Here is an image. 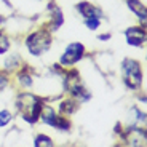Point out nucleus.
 I'll return each mask as SVG.
<instances>
[{
  "mask_svg": "<svg viewBox=\"0 0 147 147\" xmlns=\"http://www.w3.org/2000/svg\"><path fill=\"white\" fill-rule=\"evenodd\" d=\"M18 109L22 114V118L27 121V123H35L40 117V110H42V102L35 94L32 93H22L18 98Z\"/></svg>",
  "mask_w": 147,
  "mask_h": 147,
  "instance_id": "obj_1",
  "label": "nucleus"
},
{
  "mask_svg": "<svg viewBox=\"0 0 147 147\" xmlns=\"http://www.w3.org/2000/svg\"><path fill=\"white\" fill-rule=\"evenodd\" d=\"M121 77L125 82L126 88L129 90H138L142 85V69H141V63L136 59L126 58L121 63Z\"/></svg>",
  "mask_w": 147,
  "mask_h": 147,
  "instance_id": "obj_2",
  "label": "nucleus"
},
{
  "mask_svg": "<svg viewBox=\"0 0 147 147\" xmlns=\"http://www.w3.org/2000/svg\"><path fill=\"white\" fill-rule=\"evenodd\" d=\"M51 47V34L47 29H38L26 38V48L32 56H42Z\"/></svg>",
  "mask_w": 147,
  "mask_h": 147,
  "instance_id": "obj_3",
  "label": "nucleus"
},
{
  "mask_svg": "<svg viewBox=\"0 0 147 147\" xmlns=\"http://www.w3.org/2000/svg\"><path fill=\"white\" fill-rule=\"evenodd\" d=\"M38 120H42L45 125L59 129V131H66V129H69V126H70L69 120H67L64 115H58L56 114V110L53 109L51 106H45V104L42 106Z\"/></svg>",
  "mask_w": 147,
  "mask_h": 147,
  "instance_id": "obj_4",
  "label": "nucleus"
},
{
  "mask_svg": "<svg viewBox=\"0 0 147 147\" xmlns=\"http://www.w3.org/2000/svg\"><path fill=\"white\" fill-rule=\"evenodd\" d=\"M85 56V47L83 43H78V42H74L69 43L64 50V53L59 58V64L63 67H70L74 64H77L82 58Z\"/></svg>",
  "mask_w": 147,
  "mask_h": 147,
  "instance_id": "obj_5",
  "label": "nucleus"
},
{
  "mask_svg": "<svg viewBox=\"0 0 147 147\" xmlns=\"http://www.w3.org/2000/svg\"><path fill=\"white\" fill-rule=\"evenodd\" d=\"M125 37H126V43L131 47H142L146 45V29L139 26H133L129 29L125 30Z\"/></svg>",
  "mask_w": 147,
  "mask_h": 147,
  "instance_id": "obj_6",
  "label": "nucleus"
},
{
  "mask_svg": "<svg viewBox=\"0 0 147 147\" xmlns=\"http://www.w3.org/2000/svg\"><path fill=\"white\" fill-rule=\"evenodd\" d=\"M77 11L85 18H93V16H98V18H102V11L99 8H96L94 5H91L90 2H80L77 5Z\"/></svg>",
  "mask_w": 147,
  "mask_h": 147,
  "instance_id": "obj_7",
  "label": "nucleus"
},
{
  "mask_svg": "<svg viewBox=\"0 0 147 147\" xmlns=\"http://www.w3.org/2000/svg\"><path fill=\"white\" fill-rule=\"evenodd\" d=\"M126 7L136 15V18H139L142 22H146L147 19V10H146V5L139 0H126Z\"/></svg>",
  "mask_w": 147,
  "mask_h": 147,
  "instance_id": "obj_8",
  "label": "nucleus"
},
{
  "mask_svg": "<svg viewBox=\"0 0 147 147\" xmlns=\"http://www.w3.org/2000/svg\"><path fill=\"white\" fill-rule=\"evenodd\" d=\"M77 107H78V104H77V101L75 99H66V101H63L61 102V106H59V110H61V114L63 115H72L75 110H77Z\"/></svg>",
  "mask_w": 147,
  "mask_h": 147,
  "instance_id": "obj_9",
  "label": "nucleus"
},
{
  "mask_svg": "<svg viewBox=\"0 0 147 147\" xmlns=\"http://www.w3.org/2000/svg\"><path fill=\"white\" fill-rule=\"evenodd\" d=\"M129 121H131L133 125L134 123H138V125H144L146 123V114L144 112H141L139 109H136V107H133L131 110H129Z\"/></svg>",
  "mask_w": 147,
  "mask_h": 147,
  "instance_id": "obj_10",
  "label": "nucleus"
},
{
  "mask_svg": "<svg viewBox=\"0 0 147 147\" xmlns=\"http://www.w3.org/2000/svg\"><path fill=\"white\" fill-rule=\"evenodd\" d=\"M53 146H55L53 139L47 134H38L34 139V147H53Z\"/></svg>",
  "mask_w": 147,
  "mask_h": 147,
  "instance_id": "obj_11",
  "label": "nucleus"
},
{
  "mask_svg": "<svg viewBox=\"0 0 147 147\" xmlns=\"http://www.w3.org/2000/svg\"><path fill=\"white\" fill-rule=\"evenodd\" d=\"M83 22H85V26L88 27L90 30H98V27L101 26V18H98V16H93V18H85Z\"/></svg>",
  "mask_w": 147,
  "mask_h": 147,
  "instance_id": "obj_12",
  "label": "nucleus"
},
{
  "mask_svg": "<svg viewBox=\"0 0 147 147\" xmlns=\"http://www.w3.org/2000/svg\"><path fill=\"white\" fill-rule=\"evenodd\" d=\"M11 120H13V114L10 110H0V128H5Z\"/></svg>",
  "mask_w": 147,
  "mask_h": 147,
  "instance_id": "obj_13",
  "label": "nucleus"
},
{
  "mask_svg": "<svg viewBox=\"0 0 147 147\" xmlns=\"http://www.w3.org/2000/svg\"><path fill=\"white\" fill-rule=\"evenodd\" d=\"M18 82L24 86V88H30L32 86V77L27 74H19L18 75Z\"/></svg>",
  "mask_w": 147,
  "mask_h": 147,
  "instance_id": "obj_14",
  "label": "nucleus"
},
{
  "mask_svg": "<svg viewBox=\"0 0 147 147\" xmlns=\"http://www.w3.org/2000/svg\"><path fill=\"white\" fill-rule=\"evenodd\" d=\"M8 50H10V42H8L7 37H3L0 34V55H5Z\"/></svg>",
  "mask_w": 147,
  "mask_h": 147,
  "instance_id": "obj_15",
  "label": "nucleus"
},
{
  "mask_svg": "<svg viewBox=\"0 0 147 147\" xmlns=\"http://www.w3.org/2000/svg\"><path fill=\"white\" fill-rule=\"evenodd\" d=\"M16 61H18V56H11L7 63H5V69L10 70V69H13V66L16 67Z\"/></svg>",
  "mask_w": 147,
  "mask_h": 147,
  "instance_id": "obj_16",
  "label": "nucleus"
},
{
  "mask_svg": "<svg viewBox=\"0 0 147 147\" xmlns=\"http://www.w3.org/2000/svg\"><path fill=\"white\" fill-rule=\"evenodd\" d=\"M7 86V78L3 77V75H0V91Z\"/></svg>",
  "mask_w": 147,
  "mask_h": 147,
  "instance_id": "obj_17",
  "label": "nucleus"
},
{
  "mask_svg": "<svg viewBox=\"0 0 147 147\" xmlns=\"http://www.w3.org/2000/svg\"><path fill=\"white\" fill-rule=\"evenodd\" d=\"M110 34H106V35H99V40H104V38H109Z\"/></svg>",
  "mask_w": 147,
  "mask_h": 147,
  "instance_id": "obj_18",
  "label": "nucleus"
},
{
  "mask_svg": "<svg viewBox=\"0 0 147 147\" xmlns=\"http://www.w3.org/2000/svg\"><path fill=\"white\" fill-rule=\"evenodd\" d=\"M35 2H38V0H35Z\"/></svg>",
  "mask_w": 147,
  "mask_h": 147,
  "instance_id": "obj_19",
  "label": "nucleus"
}]
</instances>
